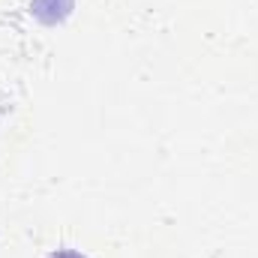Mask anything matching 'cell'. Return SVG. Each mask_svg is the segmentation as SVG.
Segmentation results:
<instances>
[{"label": "cell", "instance_id": "obj_1", "mask_svg": "<svg viewBox=\"0 0 258 258\" xmlns=\"http://www.w3.org/2000/svg\"><path fill=\"white\" fill-rule=\"evenodd\" d=\"M48 258H84V255L75 252V249H57V252H51Z\"/></svg>", "mask_w": 258, "mask_h": 258}]
</instances>
